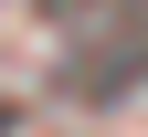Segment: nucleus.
Here are the masks:
<instances>
[{
  "label": "nucleus",
  "instance_id": "nucleus-1",
  "mask_svg": "<svg viewBox=\"0 0 148 137\" xmlns=\"http://www.w3.org/2000/svg\"><path fill=\"white\" fill-rule=\"evenodd\" d=\"M0 137H11V106H0Z\"/></svg>",
  "mask_w": 148,
  "mask_h": 137
}]
</instances>
